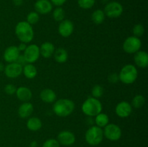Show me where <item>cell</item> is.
Instances as JSON below:
<instances>
[{"label": "cell", "mask_w": 148, "mask_h": 147, "mask_svg": "<svg viewBox=\"0 0 148 147\" xmlns=\"http://www.w3.org/2000/svg\"><path fill=\"white\" fill-rule=\"evenodd\" d=\"M15 94L17 95V97L20 101H23L24 102H28L29 100H30L32 96H33L31 90L26 86H20V87L17 88Z\"/></svg>", "instance_id": "18"}, {"label": "cell", "mask_w": 148, "mask_h": 147, "mask_svg": "<svg viewBox=\"0 0 148 147\" xmlns=\"http://www.w3.org/2000/svg\"><path fill=\"white\" fill-rule=\"evenodd\" d=\"M124 8L123 6L118 1H110L108 2L104 8V13L106 16L109 18H117L122 14Z\"/></svg>", "instance_id": "6"}, {"label": "cell", "mask_w": 148, "mask_h": 147, "mask_svg": "<svg viewBox=\"0 0 148 147\" xmlns=\"http://www.w3.org/2000/svg\"><path fill=\"white\" fill-rule=\"evenodd\" d=\"M36 12L40 14H47L51 12L53 4L49 0H37L34 4Z\"/></svg>", "instance_id": "14"}, {"label": "cell", "mask_w": 148, "mask_h": 147, "mask_svg": "<svg viewBox=\"0 0 148 147\" xmlns=\"http://www.w3.org/2000/svg\"><path fill=\"white\" fill-rule=\"evenodd\" d=\"M16 90H17V88L12 84H8L4 87V92L9 95H12L15 94Z\"/></svg>", "instance_id": "33"}, {"label": "cell", "mask_w": 148, "mask_h": 147, "mask_svg": "<svg viewBox=\"0 0 148 147\" xmlns=\"http://www.w3.org/2000/svg\"><path fill=\"white\" fill-rule=\"evenodd\" d=\"M26 125L30 131H37L41 128L42 122L37 117H32L27 120Z\"/></svg>", "instance_id": "23"}, {"label": "cell", "mask_w": 148, "mask_h": 147, "mask_svg": "<svg viewBox=\"0 0 148 147\" xmlns=\"http://www.w3.org/2000/svg\"><path fill=\"white\" fill-rule=\"evenodd\" d=\"M4 71L7 77L14 79L18 77L23 73V66L17 62L10 63L4 67Z\"/></svg>", "instance_id": "10"}, {"label": "cell", "mask_w": 148, "mask_h": 147, "mask_svg": "<svg viewBox=\"0 0 148 147\" xmlns=\"http://www.w3.org/2000/svg\"><path fill=\"white\" fill-rule=\"evenodd\" d=\"M57 141L60 145L69 146L75 144L76 141L75 134L69 131H61L57 136Z\"/></svg>", "instance_id": "11"}, {"label": "cell", "mask_w": 148, "mask_h": 147, "mask_svg": "<svg viewBox=\"0 0 148 147\" xmlns=\"http://www.w3.org/2000/svg\"><path fill=\"white\" fill-rule=\"evenodd\" d=\"M116 114L120 118H127L132 112V107L130 102L122 101L116 105L115 109Z\"/></svg>", "instance_id": "13"}, {"label": "cell", "mask_w": 148, "mask_h": 147, "mask_svg": "<svg viewBox=\"0 0 148 147\" xmlns=\"http://www.w3.org/2000/svg\"><path fill=\"white\" fill-rule=\"evenodd\" d=\"M26 48H27V45H26V43H21L18 46H17V48H18V50H20V51H24V50H25Z\"/></svg>", "instance_id": "37"}, {"label": "cell", "mask_w": 148, "mask_h": 147, "mask_svg": "<svg viewBox=\"0 0 148 147\" xmlns=\"http://www.w3.org/2000/svg\"><path fill=\"white\" fill-rule=\"evenodd\" d=\"M133 35L134 36L137 37H140L144 35L145 33V27L143 24H137L133 27Z\"/></svg>", "instance_id": "31"}, {"label": "cell", "mask_w": 148, "mask_h": 147, "mask_svg": "<svg viewBox=\"0 0 148 147\" xmlns=\"http://www.w3.org/2000/svg\"><path fill=\"white\" fill-rule=\"evenodd\" d=\"M75 105L72 100L69 99H60L54 102L53 112L59 117H67L73 112Z\"/></svg>", "instance_id": "2"}, {"label": "cell", "mask_w": 148, "mask_h": 147, "mask_svg": "<svg viewBox=\"0 0 148 147\" xmlns=\"http://www.w3.org/2000/svg\"><path fill=\"white\" fill-rule=\"evenodd\" d=\"M134 61L138 67L145 69L148 66V54L147 52L139 50L134 53Z\"/></svg>", "instance_id": "16"}, {"label": "cell", "mask_w": 148, "mask_h": 147, "mask_svg": "<svg viewBox=\"0 0 148 147\" xmlns=\"http://www.w3.org/2000/svg\"><path fill=\"white\" fill-rule=\"evenodd\" d=\"M20 55V51L17 48V46H11L7 48L4 52V61L7 63H13L16 62L17 59H18L19 56Z\"/></svg>", "instance_id": "15"}, {"label": "cell", "mask_w": 148, "mask_h": 147, "mask_svg": "<svg viewBox=\"0 0 148 147\" xmlns=\"http://www.w3.org/2000/svg\"><path fill=\"white\" fill-rule=\"evenodd\" d=\"M33 104L29 102H23L18 109V115L22 118H27L31 115L33 112Z\"/></svg>", "instance_id": "19"}, {"label": "cell", "mask_w": 148, "mask_h": 147, "mask_svg": "<svg viewBox=\"0 0 148 147\" xmlns=\"http://www.w3.org/2000/svg\"><path fill=\"white\" fill-rule=\"evenodd\" d=\"M53 58L54 60L59 63H64L67 61L68 53L63 48H59L55 50L53 53Z\"/></svg>", "instance_id": "22"}, {"label": "cell", "mask_w": 148, "mask_h": 147, "mask_svg": "<svg viewBox=\"0 0 148 147\" xmlns=\"http://www.w3.org/2000/svg\"><path fill=\"white\" fill-rule=\"evenodd\" d=\"M12 1L15 6H21L23 3V0H12Z\"/></svg>", "instance_id": "38"}, {"label": "cell", "mask_w": 148, "mask_h": 147, "mask_svg": "<svg viewBox=\"0 0 148 147\" xmlns=\"http://www.w3.org/2000/svg\"><path fill=\"white\" fill-rule=\"evenodd\" d=\"M40 98L43 102L46 103H52L56 100V95L53 89H44L40 92Z\"/></svg>", "instance_id": "20"}, {"label": "cell", "mask_w": 148, "mask_h": 147, "mask_svg": "<svg viewBox=\"0 0 148 147\" xmlns=\"http://www.w3.org/2000/svg\"><path fill=\"white\" fill-rule=\"evenodd\" d=\"M38 146V143L36 141H33L30 144V147H37Z\"/></svg>", "instance_id": "39"}, {"label": "cell", "mask_w": 148, "mask_h": 147, "mask_svg": "<svg viewBox=\"0 0 148 147\" xmlns=\"http://www.w3.org/2000/svg\"><path fill=\"white\" fill-rule=\"evenodd\" d=\"M65 12L61 7H57L53 12V18L56 22H62L64 20Z\"/></svg>", "instance_id": "27"}, {"label": "cell", "mask_w": 148, "mask_h": 147, "mask_svg": "<svg viewBox=\"0 0 148 147\" xmlns=\"http://www.w3.org/2000/svg\"><path fill=\"white\" fill-rule=\"evenodd\" d=\"M42 147H60V144L57 140L54 138H49L43 143Z\"/></svg>", "instance_id": "32"}, {"label": "cell", "mask_w": 148, "mask_h": 147, "mask_svg": "<svg viewBox=\"0 0 148 147\" xmlns=\"http://www.w3.org/2000/svg\"><path fill=\"white\" fill-rule=\"evenodd\" d=\"M4 65L2 64V63L0 62V71H2L3 70H4Z\"/></svg>", "instance_id": "40"}, {"label": "cell", "mask_w": 148, "mask_h": 147, "mask_svg": "<svg viewBox=\"0 0 148 147\" xmlns=\"http://www.w3.org/2000/svg\"><path fill=\"white\" fill-rule=\"evenodd\" d=\"M77 4L83 10H89L95 4V0H77Z\"/></svg>", "instance_id": "28"}, {"label": "cell", "mask_w": 148, "mask_h": 147, "mask_svg": "<svg viewBox=\"0 0 148 147\" xmlns=\"http://www.w3.org/2000/svg\"><path fill=\"white\" fill-rule=\"evenodd\" d=\"M58 31L60 35L64 37H69L74 32V24L69 20H64L60 22L58 27Z\"/></svg>", "instance_id": "12"}, {"label": "cell", "mask_w": 148, "mask_h": 147, "mask_svg": "<svg viewBox=\"0 0 148 147\" xmlns=\"http://www.w3.org/2000/svg\"><path fill=\"white\" fill-rule=\"evenodd\" d=\"M91 18H92V22H93L95 24H102L104 22V20H105L106 14L105 13H104L103 10L98 9V10H95V11L92 12Z\"/></svg>", "instance_id": "24"}, {"label": "cell", "mask_w": 148, "mask_h": 147, "mask_svg": "<svg viewBox=\"0 0 148 147\" xmlns=\"http://www.w3.org/2000/svg\"><path fill=\"white\" fill-rule=\"evenodd\" d=\"M103 137V129L97 125H92L88 128L85 135L86 142L92 146L99 145L102 142Z\"/></svg>", "instance_id": "5"}, {"label": "cell", "mask_w": 148, "mask_h": 147, "mask_svg": "<svg viewBox=\"0 0 148 147\" xmlns=\"http://www.w3.org/2000/svg\"><path fill=\"white\" fill-rule=\"evenodd\" d=\"M23 56L27 63H33L40 57V48L36 44H30L24 50Z\"/></svg>", "instance_id": "9"}, {"label": "cell", "mask_w": 148, "mask_h": 147, "mask_svg": "<svg viewBox=\"0 0 148 147\" xmlns=\"http://www.w3.org/2000/svg\"><path fill=\"white\" fill-rule=\"evenodd\" d=\"M142 42L139 37L135 36H130L124 40L123 43V50L127 53H135L140 50Z\"/></svg>", "instance_id": "7"}, {"label": "cell", "mask_w": 148, "mask_h": 147, "mask_svg": "<svg viewBox=\"0 0 148 147\" xmlns=\"http://www.w3.org/2000/svg\"><path fill=\"white\" fill-rule=\"evenodd\" d=\"M102 109L103 106L101 101L92 97H88L82 105V112L88 117L96 116L102 112Z\"/></svg>", "instance_id": "3"}, {"label": "cell", "mask_w": 148, "mask_h": 147, "mask_svg": "<svg viewBox=\"0 0 148 147\" xmlns=\"http://www.w3.org/2000/svg\"><path fill=\"white\" fill-rule=\"evenodd\" d=\"M145 98L144 97V96L142 95H137L133 98L131 105L136 109H139L141 108L145 105Z\"/></svg>", "instance_id": "26"}, {"label": "cell", "mask_w": 148, "mask_h": 147, "mask_svg": "<svg viewBox=\"0 0 148 147\" xmlns=\"http://www.w3.org/2000/svg\"><path fill=\"white\" fill-rule=\"evenodd\" d=\"M52 4L56 6V7H61L63 5L67 0H49Z\"/></svg>", "instance_id": "35"}, {"label": "cell", "mask_w": 148, "mask_h": 147, "mask_svg": "<svg viewBox=\"0 0 148 147\" xmlns=\"http://www.w3.org/2000/svg\"><path fill=\"white\" fill-rule=\"evenodd\" d=\"M119 80L125 84H131L134 83L138 76V71L135 66L132 64H127L123 66L119 74Z\"/></svg>", "instance_id": "4"}, {"label": "cell", "mask_w": 148, "mask_h": 147, "mask_svg": "<svg viewBox=\"0 0 148 147\" xmlns=\"http://www.w3.org/2000/svg\"><path fill=\"white\" fill-rule=\"evenodd\" d=\"M103 135L111 141H116L119 140L121 137V129L119 125L114 123H108L104 127Z\"/></svg>", "instance_id": "8"}, {"label": "cell", "mask_w": 148, "mask_h": 147, "mask_svg": "<svg viewBox=\"0 0 148 147\" xmlns=\"http://www.w3.org/2000/svg\"><path fill=\"white\" fill-rule=\"evenodd\" d=\"M39 48H40V55H41L45 59L51 57L55 51L54 45L50 42H45L42 43Z\"/></svg>", "instance_id": "17"}, {"label": "cell", "mask_w": 148, "mask_h": 147, "mask_svg": "<svg viewBox=\"0 0 148 147\" xmlns=\"http://www.w3.org/2000/svg\"><path fill=\"white\" fill-rule=\"evenodd\" d=\"M103 88L99 84L95 85L92 89V97L99 99L103 95Z\"/></svg>", "instance_id": "30"}, {"label": "cell", "mask_w": 148, "mask_h": 147, "mask_svg": "<svg viewBox=\"0 0 148 147\" xmlns=\"http://www.w3.org/2000/svg\"><path fill=\"white\" fill-rule=\"evenodd\" d=\"M16 62L18 63H20V64L22 65V66H23V64L24 65L26 64V61H25V60L23 55H20L18 57V59H17V61H16Z\"/></svg>", "instance_id": "36"}, {"label": "cell", "mask_w": 148, "mask_h": 147, "mask_svg": "<svg viewBox=\"0 0 148 147\" xmlns=\"http://www.w3.org/2000/svg\"><path fill=\"white\" fill-rule=\"evenodd\" d=\"M23 73L27 79H33L37 75L38 71L33 63H26L23 67Z\"/></svg>", "instance_id": "21"}, {"label": "cell", "mask_w": 148, "mask_h": 147, "mask_svg": "<svg viewBox=\"0 0 148 147\" xmlns=\"http://www.w3.org/2000/svg\"><path fill=\"white\" fill-rule=\"evenodd\" d=\"M39 14L36 12H30L27 16V22L30 24H35L39 21Z\"/></svg>", "instance_id": "29"}, {"label": "cell", "mask_w": 148, "mask_h": 147, "mask_svg": "<svg viewBox=\"0 0 148 147\" xmlns=\"http://www.w3.org/2000/svg\"><path fill=\"white\" fill-rule=\"evenodd\" d=\"M108 80L110 83L115 84L119 81V76L117 73H111L108 75Z\"/></svg>", "instance_id": "34"}, {"label": "cell", "mask_w": 148, "mask_h": 147, "mask_svg": "<svg viewBox=\"0 0 148 147\" xmlns=\"http://www.w3.org/2000/svg\"><path fill=\"white\" fill-rule=\"evenodd\" d=\"M15 35L21 43H28L34 37V30L31 24L26 21L19 22L15 26Z\"/></svg>", "instance_id": "1"}, {"label": "cell", "mask_w": 148, "mask_h": 147, "mask_svg": "<svg viewBox=\"0 0 148 147\" xmlns=\"http://www.w3.org/2000/svg\"><path fill=\"white\" fill-rule=\"evenodd\" d=\"M95 122L97 126L100 127V128H104L106 125H107L109 122V118L108 115L105 113H101L98 114L96 116H95Z\"/></svg>", "instance_id": "25"}, {"label": "cell", "mask_w": 148, "mask_h": 147, "mask_svg": "<svg viewBox=\"0 0 148 147\" xmlns=\"http://www.w3.org/2000/svg\"><path fill=\"white\" fill-rule=\"evenodd\" d=\"M101 2H103V3H106V4H107V3H108V1H110V0H101Z\"/></svg>", "instance_id": "41"}]
</instances>
